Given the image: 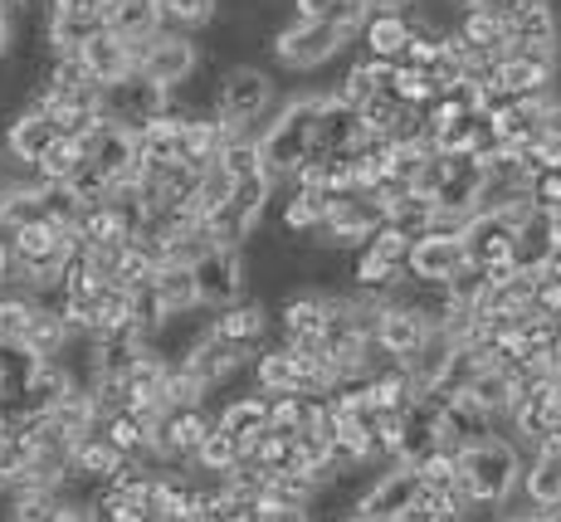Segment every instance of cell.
Masks as SVG:
<instances>
[{"instance_id": "obj_43", "label": "cell", "mask_w": 561, "mask_h": 522, "mask_svg": "<svg viewBox=\"0 0 561 522\" xmlns=\"http://www.w3.org/2000/svg\"><path fill=\"white\" fill-rule=\"evenodd\" d=\"M499 522H557V513H537V508H527V513H503Z\"/></svg>"}, {"instance_id": "obj_48", "label": "cell", "mask_w": 561, "mask_h": 522, "mask_svg": "<svg viewBox=\"0 0 561 522\" xmlns=\"http://www.w3.org/2000/svg\"><path fill=\"white\" fill-rule=\"evenodd\" d=\"M552 5H557V20H561V0H552Z\"/></svg>"}, {"instance_id": "obj_11", "label": "cell", "mask_w": 561, "mask_h": 522, "mask_svg": "<svg viewBox=\"0 0 561 522\" xmlns=\"http://www.w3.org/2000/svg\"><path fill=\"white\" fill-rule=\"evenodd\" d=\"M561 73V54H537V49H508L493 59V89L508 98H537L552 93Z\"/></svg>"}, {"instance_id": "obj_19", "label": "cell", "mask_w": 561, "mask_h": 522, "mask_svg": "<svg viewBox=\"0 0 561 522\" xmlns=\"http://www.w3.org/2000/svg\"><path fill=\"white\" fill-rule=\"evenodd\" d=\"M103 25H107V35H117L127 49H133V64H137V49L147 45L152 35H161V10H157V0H113L107 5V15H103Z\"/></svg>"}, {"instance_id": "obj_29", "label": "cell", "mask_w": 561, "mask_h": 522, "mask_svg": "<svg viewBox=\"0 0 561 522\" xmlns=\"http://www.w3.org/2000/svg\"><path fill=\"white\" fill-rule=\"evenodd\" d=\"M463 396H469L473 406H483V410H489V416L503 425V416H508L517 386H513V376L503 372V366H483V372L469 381V390H463Z\"/></svg>"}, {"instance_id": "obj_13", "label": "cell", "mask_w": 561, "mask_h": 522, "mask_svg": "<svg viewBox=\"0 0 561 522\" xmlns=\"http://www.w3.org/2000/svg\"><path fill=\"white\" fill-rule=\"evenodd\" d=\"M463 264H469V259H463L459 235H435V230H425V235H415V245H410V254H405V279H410V284H435V288H445Z\"/></svg>"}, {"instance_id": "obj_41", "label": "cell", "mask_w": 561, "mask_h": 522, "mask_svg": "<svg viewBox=\"0 0 561 522\" xmlns=\"http://www.w3.org/2000/svg\"><path fill=\"white\" fill-rule=\"evenodd\" d=\"M254 522H312L304 508H254Z\"/></svg>"}, {"instance_id": "obj_25", "label": "cell", "mask_w": 561, "mask_h": 522, "mask_svg": "<svg viewBox=\"0 0 561 522\" xmlns=\"http://www.w3.org/2000/svg\"><path fill=\"white\" fill-rule=\"evenodd\" d=\"M215 425H220L225 434H234L240 444L259 440V434L268 430V396H264V390H244V396L225 400L220 416H215Z\"/></svg>"}, {"instance_id": "obj_18", "label": "cell", "mask_w": 561, "mask_h": 522, "mask_svg": "<svg viewBox=\"0 0 561 522\" xmlns=\"http://www.w3.org/2000/svg\"><path fill=\"white\" fill-rule=\"evenodd\" d=\"M517 493H523L527 508H537V513H557V503H561V444H542L537 454H527Z\"/></svg>"}, {"instance_id": "obj_26", "label": "cell", "mask_w": 561, "mask_h": 522, "mask_svg": "<svg viewBox=\"0 0 561 522\" xmlns=\"http://www.w3.org/2000/svg\"><path fill=\"white\" fill-rule=\"evenodd\" d=\"M449 35H459L463 45H469L473 54H483V59H499V54H508V35H503L499 15L493 10H459L455 30Z\"/></svg>"}, {"instance_id": "obj_12", "label": "cell", "mask_w": 561, "mask_h": 522, "mask_svg": "<svg viewBox=\"0 0 561 522\" xmlns=\"http://www.w3.org/2000/svg\"><path fill=\"white\" fill-rule=\"evenodd\" d=\"M181 372H186L191 381H201L205 390H220L225 381H234L240 372H250V352H240V347L220 342V337H210V328H205L196 342L186 347V356H181Z\"/></svg>"}, {"instance_id": "obj_30", "label": "cell", "mask_w": 561, "mask_h": 522, "mask_svg": "<svg viewBox=\"0 0 561 522\" xmlns=\"http://www.w3.org/2000/svg\"><path fill=\"white\" fill-rule=\"evenodd\" d=\"M161 10V25L167 30H181V35H196L210 30L220 20V0H157Z\"/></svg>"}, {"instance_id": "obj_8", "label": "cell", "mask_w": 561, "mask_h": 522, "mask_svg": "<svg viewBox=\"0 0 561 522\" xmlns=\"http://www.w3.org/2000/svg\"><path fill=\"white\" fill-rule=\"evenodd\" d=\"M244 249H220L215 245L210 254H201L196 264H191V279H196V303L201 313H220L230 308V303L244 298Z\"/></svg>"}, {"instance_id": "obj_44", "label": "cell", "mask_w": 561, "mask_h": 522, "mask_svg": "<svg viewBox=\"0 0 561 522\" xmlns=\"http://www.w3.org/2000/svg\"><path fill=\"white\" fill-rule=\"evenodd\" d=\"M420 0H371V10H396V15H405V10H415Z\"/></svg>"}, {"instance_id": "obj_6", "label": "cell", "mask_w": 561, "mask_h": 522, "mask_svg": "<svg viewBox=\"0 0 561 522\" xmlns=\"http://www.w3.org/2000/svg\"><path fill=\"white\" fill-rule=\"evenodd\" d=\"M201 64V39L196 35H181V30H161L152 35L142 49H137V64L133 69L142 73V79H152L157 89H181V83L196 73Z\"/></svg>"}, {"instance_id": "obj_49", "label": "cell", "mask_w": 561, "mask_h": 522, "mask_svg": "<svg viewBox=\"0 0 561 522\" xmlns=\"http://www.w3.org/2000/svg\"><path fill=\"white\" fill-rule=\"evenodd\" d=\"M557 522H561V518H557Z\"/></svg>"}, {"instance_id": "obj_5", "label": "cell", "mask_w": 561, "mask_h": 522, "mask_svg": "<svg viewBox=\"0 0 561 522\" xmlns=\"http://www.w3.org/2000/svg\"><path fill=\"white\" fill-rule=\"evenodd\" d=\"M508 49H537V54H561V20L552 0H499L493 5Z\"/></svg>"}, {"instance_id": "obj_38", "label": "cell", "mask_w": 561, "mask_h": 522, "mask_svg": "<svg viewBox=\"0 0 561 522\" xmlns=\"http://www.w3.org/2000/svg\"><path fill=\"white\" fill-rule=\"evenodd\" d=\"M533 313H542V318H561V279H537L533 284Z\"/></svg>"}, {"instance_id": "obj_10", "label": "cell", "mask_w": 561, "mask_h": 522, "mask_svg": "<svg viewBox=\"0 0 561 522\" xmlns=\"http://www.w3.org/2000/svg\"><path fill=\"white\" fill-rule=\"evenodd\" d=\"M420 498V478L410 474V464H386V474H376L371 484L357 493V513L362 522H401Z\"/></svg>"}, {"instance_id": "obj_20", "label": "cell", "mask_w": 561, "mask_h": 522, "mask_svg": "<svg viewBox=\"0 0 561 522\" xmlns=\"http://www.w3.org/2000/svg\"><path fill=\"white\" fill-rule=\"evenodd\" d=\"M328 322V288H298L278 303L274 337H322Z\"/></svg>"}, {"instance_id": "obj_4", "label": "cell", "mask_w": 561, "mask_h": 522, "mask_svg": "<svg viewBox=\"0 0 561 522\" xmlns=\"http://www.w3.org/2000/svg\"><path fill=\"white\" fill-rule=\"evenodd\" d=\"M347 49V39L328 25V20H284V25L268 35V54H274L278 69L288 73H312L328 59Z\"/></svg>"}, {"instance_id": "obj_14", "label": "cell", "mask_w": 561, "mask_h": 522, "mask_svg": "<svg viewBox=\"0 0 561 522\" xmlns=\"http://www.w3.org/2000/svg\"><path fill=\"white\" fill-rule=\"evenodd\" d=\"M210 337H220V342L240 347V352H259V347H268V337H274V308L259 298H240L230 303V308L210 313Z\"/></svg>"}, {"instance_id": "obj_36", "label": "cell", "mask_w": 561, "mask_h": 522, "mask_svg": "<svg viewBox=\"0 0 561 522\" xmlns=\"http://www.w3.org/2000/svg\"><path fill=\"white\" fill-rule=\"evenodd\" d=\"M410 474L420 478V488H455V478H459V454L455 450H445V444H435V450H425L420 459H410Z\"/></svg>"}, {"instance_id": "obj_2", "label": "cell", "mask_w": 561, "mask_h": 522, "mask_svg": "<svg viewBox=\"0 0 561 522\" xmlns=\"http://www.w3.org/2000/svg\"><path fill=\"white\" fill-rule=\"evenodd\" d=\"M517 484H523V454L508 434H489L459 450V488L473 508H503L517 493Z\"/></svg>"}, {"instance_id": "obj_27", "label": "cell", "mask_w": 561, "mask_h": 522, "mask_svg": "<svg viewBox=\"0 0 561 522\" xmlns=\"http://www.w3.org/2000/svg\"><path fill=\"white\" fill-rule=\"evenodd\" d=\"M312 503H318V484L298 469L268 474L264 488H259V498H254V508H304V513H312Z\"/></svg>"}, {"instance_id": "obj_47", "label": "cell", "mask_w": 561, "mask_h": 522, "mask_svg": "<svg viewBox=\"0 0 561 522\" xmlns=\"http://www.w3.org/2000/svg\"><path fill=\"white\" fill-rule=\"evenodd\" d=\"M332 522H362L357 513H342V518H332Z\"/></svg>"}, {"instance_id": "obj_39", "label": "cell", "mask_w": 561, "mask_h": 522, "mask_svg": "<svg viewBox=\"0 0 561 522\" xmlns=\"http://www.w3.org/2000/svg\"><path fill=\"white\" fill-rule=\"evenodd\" d=\"M49 522H103L99 518V503H83V498H59Z\"/></svg>"}, {"instance_id": "obj_31", "label": "cell", "mask_w": 561, "mask_h": 522, "mask_svg": "<svg viewBox=\"0 0 561 522\" xmlns=\"http://www.w3.org/2000/svg\"><path fill=\"white\" fill-rule=\"evenodd\" d=\"M83 147L79 143H69V137H54L49 151L35 161V181H45V186H69L73 177H79V167H83Z\"/></svg>"}, {"instance_id": "obj_21", "label": "cell", "mask_w": 561, "mask_h": 522, "mask_svg": "<svg viewBox=\"0 0 561 522\" xmlns=\"http://www.w3.org/2000/svg\"><path fill=\"white\" fill-rule=\"evenodd\" d=\"M552 249H557L552 211H537L533 205V215H527L513 235V269H523V274H542V264L552 259Z\"/></svg>"}, {"instance_id": "obj_28", "label": "cell", "mask_w": 561, "mask_h": 522, "mask_svg": "<svg viewBox=\"0 0 561 522\" xmlns=\"http://www.w3.org/2000/svg\"><path fill=\"white\" fill-rule=\"evenodd\" d=\"M240 459H244V444L234 440V434H225L220 425H215V430L196 444V454H191V469H196L201 478H220V474H230Z\"/></svg>"}, {"instance_id": "obj_17", "label": "cell", "mask_w": 561, "mask_h": 522, "mask_svg": "<svg viewBox=\"0 0 561 522\" xmlns=\"http://www.w3.org/2000/svg\"><path fill=\"white\" fill-rule=\"evenodd\" d=\"M489 434H499V420H493L483 406H473L469 396H455L435 420V440L455 454L469 450V444H479V440H489Z\"/></svg>"}, {"instance_id": "obj_35", "label": "cell", "mask_w": 561, "mask_h": 522, "mask_svg": "<svg viewBox=\"0 0 561 522\" xmlns=\"http://www.w3.org/2000/svg\"><path fill=\"white\" fill-rule=\"evenodd\" d=\"M35 313H39V298H30V293H0V342L5 347L25 342Z\"/></svg>"}, {"instance_id": "obj_40", "label": "cell", "mask_w": 561, "mask_h": 522, "mask_svg": "<svg viewBox=\"0 0 561 522\" xmlns=\"http://www.w3.org/2000/svg\"><path fill=\"white\" fill-rule=\"evenodd\" d=\"M542 133L547 137H561V83L542 98Z\"/></svg>"}, {"instance_id": "obj_16", "label": "cell", "mask_w": 561, "mask_h": 522, "mask_svg": "<svg viewBox=\"0 0 561 522\" xmlns=\"http://www.w3.org/2000/svg\"><path fill=\"white\" fill-rule=\"evenodd\" d=\"M49 143H54L49 117L30 103L20 107V113H10L5 127H0V151H5L10 161H20V167H30V171H35V161L49 151Z\"/></svg>"}, {"instance_id": "obj_46", "label": "cell", "mask_w": 561, "mask_h": 522, "mask_svg": "<svg viewBox=\"0 0 561 522\" xmlns=\"http://www.w3.org/2000/svg\"><path fill=\"white\" fill-rule=\"evenodd\" d=\"M5 215H10V191L0 186V230H5Z\"/></svg>"}, {"instance_id": "obj_22", "label": "cell", "mask_w": 561, "mask_h": 522, "mask_svg": "<svg viewBox=\"0 0 561 522\" xmlns=\"http://www.w3.org/2000/svg\"><path fill=\"white\" fill-rule=\"evenodd\" d=\"M357 39H362V59H371V64H401V54L410 45L405 15H396V10H371Z\"/></svg>"}, {"instance_id": "obj_9", "label": "cell", "mask_w": 561, "mask_h": 522, "mask_svg": "<svg viewBox=\"0 0 561 522\" xmlns=\"http://www.w3.org/2000/svg\"><path fill=\"white\" fill-rule=\"evenodd\" d=\"M513 235H517V225L503 211L469 215V225H463V235H459L463 259H469L473 269H483V274H508L513 269Z\"/></svg>"}, {"instance_id": "obj_3", "label": "cell", "mask_w": 561, "mask_h": 522, "mask_svg": "<svg viewBox=\"0 0 561 522\" xmlns=\"http://www.w3.org/2000/svg\"><path fill=\"white\" fill-rule=\"evenodd\" d=\"M278 107V83L259 64H230L220 73V93H215V123H225L230 133H259Z\"/></svg>"}, {"instance_id": "obj_7", "label": "cell", "mask_w": 561, "mask_h": 522, "mask_svg": "<svg viewBox=\"0 0 561 522\" xmlns=\"http://www.w3.org/2000/svg\"><path fill=\"white\" fill-rule=\"evenodd\" d=\"M99 113H103V123L137 133L142 123H152V117L167 113V89H157L152 79H142V73L133 69L127 79L99 89Z\"/></svg>"}, {"instance_id": "obj_32", "label": "cell", "mask_w": 561, "mask_h": 522, "mask_svg": "<svg viewBox=\"0 0 561 522\" xmlns=\"http://www.w3.org/2000/svg\"><path fill=\"white\" fill-rule=\"evenodd\" d=\"M5 513L0 522H49L54 508H59V493L54 488H5Z\"/></svg>"}, {"instance_id": "obj_33", "label": "cell", "mask_w": 561, "mask_h": 522, "mask_svg": "<svg viewBox=\"0 0 561 522\" xmlns=\"http://www.w3.org/2000/svg\"><path fill=\"white\" fill-rule=\"evenodd\" d=\"M371 93H376V69L366 59H357V64H347V69H342L337 89H332L328 98L337 107H347V113H362V107L371 103Z\"/></svg>"}, {"instance_id": "obj_37", "label": "cell", "mask_w": 561, "mask_h": 522, "mask_svg": "<svg viewBox=\"0 0 561 522\" xmlns=\"http://www.w3.org/2000/svg\"><path fill=\"white\" fill-rule=\"evenodd\" d=\"M410 245H415V239H410L405 230H396V225H376V235L366 239V249H371L376 259H386V264H396V269H405V254H410Z\"/></svg>"}, {"instance_id": "obj_23", "label": "cell", "mask_w": 561, "mask_h": 522, "mask_svg": "<svg viewBox=\"0 0 561 522\" xmlns=\"http://www.w3.org/2000/svg\"><path fill=\"white\" fill-rule=\"evenodd\" d=\"M73 59L83 64V73H89L99 89H107V83H117V79H127V73H133V49H127L117 35H107V30H103V35H93L89 45L73 54Z\"/></svg>"}, {"instance_id": "obj_42", "label": "cell", "mask_w": 561, "mask_h": 522, "mask_svg": "<svg viewBox=\"0 0 561 522\" xmlns=\"http://www.w3.org/2000/svg\"><path fill=\"white\" fill-rule=\"evenodd\" d=\"M10 45H15V30H10V10H0V59L10 54Z\"/></svg>"}, {"instance_id": "obj_24", "label": "cell", "mask_w": 561, "mask_h": 522, "mask_svg": "<svg viewBox=\"0 0 561 522\" xmlns=\"http://www.w3.org/2000/svg\"><path fill=\"white\" fill-rule=\"evenodd\" d=\"M152 298L167 318H186V313H201L196 303V279H191L186 264H157L152 269Z\"/></svg>"}, {"instance_id": "obj_45", "label": "cell", "mask_w": 561, "mask_h": 522, "mask_svg": "<svg viewBox=\"0 0 561 522\" xmlns=\"http://www.w3.org/2000/svg\"><path fill=\"white\" fill-rule=\"evenodd\" d=\"M455 5H459V10H493L499 0H455Z\"/></svg>"}, {"instance_id": "obj_34", "label": "cell", "mask_w": 561, "mask_h": 522, "mask_svg": "<svg viewBox=\"0 0 561 522\" xmlns=\"http://www.w3.org/2000/svg\"><path fill=\"white\" fill-rule=\"evenodd\" d=\"M225 167V177L230 181H254V177H264V161H259V143H254V133H234L230 143L220 147V157H215Z\"/></svg>"}, {"instance_id": "obj_1", "label": "cell", "mask_w": 561, "mask_h": 522, "mask_svg": "<svg viewBox=\"0 0 561 522\" xmlns=\"http://www.w3.org/2000/svg\"><path fill=\"white\" fill-rule=\"evenodd\" d=\"M318 107H322V93H298V98H288V103H278L274 117H268V123L254 133L259 161H264V177L274 181V186H288V181H294V171L308 161Z\"/></svg>"}, {"instance_id": "obj_15", "label": "cell", "mask_w": 561, "mask_h": 522, "mask_svg": "<svg viewBox=\"0 0 561 522\" xmlns=\"http://www.w3.org/2000/svg\"><path fill=\"white\" fill-rule=\"evenodd\" d=\"M425 332H430V322L420 318L415 308L401 298V293H391V298L381 303V313H376V328H371V342L381 347L391 362H405L410 352H415L420 342H425Z\"/></svg>"}]
</instances>
